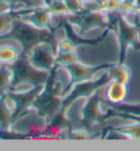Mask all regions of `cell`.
<instances>
[{
	"instance_id": "obj_1",
	"label": "cell",
	"mask_w": 140,
	"mask_h": 151,
	"mask_svg": "<svg viewBox=\"0 0 140 151\" xmlns=\"http://www.w3.org/2000/svg\"><path fill=\"white\" fill-rule=\"evenodd\" d=\"M120 37L118 32L110 29L105 35V39L96 45H76V54L79 61L96 67L101 64H115L118 63L120 54Z\"/></svg>"
},
{
	"instance_id": "obj_2",
	"label": "cell",
	"mask_w": 140,
	"mask_h": 151,
	"mask_svg": "<svg viewBox=\"0 0 140 151\" xmlns=\"http://www.w3.org/2000/svg\"><path fill=\"white\" fill-rule=\"evenodd\" d=\"M26 63L35 71L48 74L57 65V51L53 48L51 44L45 41L37 42L28 51Z\"/></svg>"
},
{
	"instance_id": "obj_3",
	"label": "cell",
	"mask_w": 140,
	"mask_h": 151,
	"mask_svg": "<svg viewBox=\"0 0 140 151\" xmlns=\"http://www.w3.org/2000/svg\"><path fill=\"white\" fill-rule=\"evenodd\" d=\"M19 18L23 23L29 25L32 29H37V31L50 29L53 25V20H54V16L50 13V10L47 9L45 4L41 7H37V9H31L26 13H22Z\"/></svg>"
},
{
	"instance_id": "obj_4",
	"label": "cell",
	"mask_w": 140,
	"mask_h": 151,
	"mask_svg": "<svg viewBox=\"0 0 140 151\" xmlns=\"http://www.w3.org/2000/svg\"><path fill=\"white\" fill-rule=\"evenodd\" d=\"M104 92V102L112 103V105H120L127 102V96H128V84L115 81V80H110L104 87H101Z\"/></svg>"
},
{
	"instance_id": "obj_5",
	"label": "cell",
	"mask_w": 140,
	"mask_h": 151,
	"mask_svg": "<svg viewBox=\"0 0 140 151\" xmlns=\"http://www.w3.org/2000/svg\"><path fill=\"white\" fill-rule=\"evenodd\" d=\"M23 45L18 39H4L0 42V65H13L22 54Z\"/></svg>"
},
{
	"instance_id": "obj_6",
	"label": "cell",
	"mask_w": 140,
	"mask_h": 151,
	"mask_svg": "<svg viewBox=\"0 0 140 151\" xmlns=\"http://www.w3.org/2000/svg\"><path fill=\"white\" fill-rule=\"evenodd\" d=\"M91 96L92 94H80L75 100L70 102V105L66 108V112H64V116L69 122H78L83 118L86 105H88Z\"/></svg>"
},
{
	"instance_id": "obj_7",
	"label": "cell",
	"mask_w": 140,
	"mask_h": 151,
	"mask_svg": "<svg viewBox=\"0 0 140 151\" xmlns=\"http://www.w3.org/2000/svg\"><path fill=\"white\" fill-rule=\"evenodd\" d=\"M107 76L110 77V80H115L128 84L131 80V68L128 64H112L110 65V68H107Z\"/></svg>"
},
{
	"instance_id": "obj_8",
	"label": "cell",
	"mask_w": 140,
	"mask_h": 151,
	"mask_svg": "<svg viewBox=\"0 0 140 151\" xmlns=\"http://www.w3.org/2000/svg\"><path fill=\"white\" fill-rule=\"evenodd\" d=\"M13 80H15V73L10 68V65H0V97L10 93Z\"/></svg>"
},
{
	"instance_id": "obj_9",
	"label": "cell",
	"mask_w": 140,
	"mask_h": 151,
	"mask_svg": "<svg viewBox=\"0 0 140 151\" xmlns=\"http://www.w3.org/2000/svg\"><path fill=\"white\" fill-rule=\"evenodd\" d=\"M117 131L120 132L121 135H124L125 138L130 139H140V122H130L125 124L120 128H117Z\"/></svg>"
},
{
	"instance_id": "obj_10",
	"label": "cell",
	"mask_w": 140,
	"mask_h": 151,
	"mask_svg": "<svg viewBox=\"0 0 140 151\" xmlns=\"http://www.w3.org/2000/svg\"><path fill=\"white\" fill-rule=\"evenodd\" d=\"M47 9L50 10V13L54 18H61V16H70L66 4L63 3V0H50L47 4Z\"/></svg>"
},
{
	"instance_id": "obj_11",
	"label": "cell",
	"mask_w": 140,
	"mask_h": 151,
	"mask_svg": "<svg viewBox=\"0 0 140 151\" xmlns=\"http://www.w3.org/2000/svg\"><path fill=\"white\" fill-rule=\"evenodd\" d=\"M15 26V18L12 16V13H0V38L9 35L13 31Z\"/></svg>"
},
{
	"instance_id": "obj_12",
	"label": "cell",
	"mask_w": 140,
	"mask_h": 151,
	"mask_svg": "<svg viewBox=\"0 0 140 151\" xmlns=\"http://www.w3.org/2000/svg\"><path fill=\"white\" fill-rule=\"evenodd\" d=\"M12 116L13 115L9 112V109L4 106L3 100L0 99V127H1V129H10Z\"/></svg>"
},
{
	"instance_id": "obj_13",
	"label": "cell",
	"mask_w": 140,
	"mask_h": 151,
	"mask_svg": "<svg viewBox=\"0 0 140 151\" xmlns=\"http://www.w3.org/2000/svg\"><path fill=\"white\" fill-rule=\"evenodd\" d=\"M63 3L66 4L70 16H76L82 13V10L85 9V0H63Z\"/></svg>"
},
{
	"instance_id": "obj_14",
	"label": "cell",
	"mask_w": 140,
	"mask_h": 151,
	"mask_svg": "<svg viewBox=\"0 0 140 151\" xmlns=\"http://www.w3.org/2000/svg\"><path fill=\"white\" fill-rule=\"evenodd\" d=\"M79 61V57L76 54V50L75 51H70V52H63V54H57V65H63V67H67L73 63Z\"/></svg>"
},
{
	"instance_id": "obj_15",
	"label": "cell",
	"mask_w": 140,
	"mask_h": 151,
	"mask_svg": "<svg viewBox=\"0 0 140 151\" xmlns=\"http://www.w3.org/2000/svg\"><path fill=\"white\" fill-rule=\"evenodd\" d=\"M76 50V45L75 42L70 39L69 37L63 38L61 41L57 42V47H56V51L57 54H63V52H70V51H75Z\"/></svg>"
},
{
	"instance_id": "obj_16",
	"label": "cell",
	"mask_w": 140,
	"mask_h": 151,
	"mask_svg": "<svg viewBox=\"0 0 140 151\" xmlns=\"http://www.w3.org/2000/svg\"><path fill=\"white\" fill-rule=\"evenodd\" d=\"M70 138H73V139H88V138H91V134L86 129H73L70 134Z\"/></svg>"
},
{
	"instance_id": "obj_17",
	"label": "cell",
	"mask_w": 140,
	"mask_h": 151,
	"mask_svg": "<svg viewBox=\"0 0 140 151\" xmlns=\"http://www.w3.org/2000/svg\"><path fill=\"white\" fill-rule=\"evenodd\" d=\"M123 0H107V12H115L120 10Z\"/></svg>"
},
{
	"instance_id": "obj_18",
	"label": "cell",
	"mask_w": 140,
	"mask_h": 151,
	"mask_svg": "<svg viewBox=\"0 0 140 151\" xmlns=\"http://www.w3.org/2000/svg\"><path fill=\"white\" fill-rule=\"evenodd\" d=\"M13 9V3L10 0H0V13H9Z\"/></svg>"
},
{
	"instance_id": "obj_19",
	"label": "cell",
	"mask_w": 140,
	"mask_h": 151,
	"mask_svg": "<svg viewBox=\"0 0 140 151\" xmlns=\"http://www.w3.org/2000/svg\"><path fill=\"white\" fill-rule=\"evenodd\" d=\"M0 131H1V127H0Z\"/></svg>"
}]
</instances>
